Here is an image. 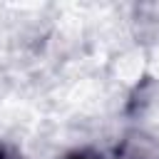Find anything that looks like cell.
I'll list each match as a JSON object with an SVG mask.
<instances>
[{
  "mask_svg": "<svg viewBox=\"0 0 159 159\" xmlns=\"http://www.w3.org/2000/svg\"><path fill=\"white\" fill-rule=\"evenodd\" d=\"M65 159H92L87 152H75V154H70V157H65Z\"/></svg>",
  "mask_w": 159,
  "mask_h": 159,
  "instance_id": "1",
  "label": "cell"
}]
</instances>
